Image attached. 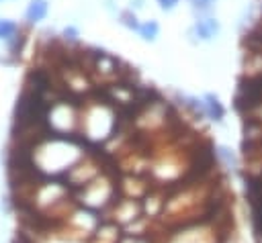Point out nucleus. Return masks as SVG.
<instances>
[{"label":"nucleus","instance_id":"39448f33","mask_svg":"<svg viewBox=\"0 0 262 243\" xmlns=\"http://www.w3.org/2000/svg\"><path fill=\"white\" fill-rule=\"evenodd\" d=\"M139 35L145 39V41H154L156 35H158V22L156 20H147L139 27Z\"/></svg>","mask_w":262,"mask_h":243},{"label":"nucleus","instance_id":"7ed1b4c3","mask_svg":"<svg viewBox=\"0 0 262 243\" xmlns=\"http://www.w3.org/2000/svg\"><path fill=\"white\" fill-rule=\"evenodd\" d=\"M196 33H199V37H203V39H211L217 31H219V25H217V20L215 18H205V20H201V22H196Z\"/></svg>","mask_w":262,"mask_h":243},{"label":"nucleus","instance_id":"1a4fd4ad","mask_svg":"<svg viewBox=\"0 0 262 243\" xmlns=\"http://www.w3.org/2000/svg\"><path fill=\"white\" fill-rule=\"evenodd\" d=\"M160 2V6L164 8V10H170V8H174L176 4H178V0H158Z\"/></svg>","mask_w":262,"mask_h":243},{"label":"nucleus","instance_id":"f03ea898","mask_svg":"<svg viewBox=\"0 0 262 243\" xmlns=\"http://www.w3.org/2000/svg\"><path fill=\"white\" fill-rule=\"evenodd\" d=\"M47 10H49L47 0H31L29 6H27V12H25L27 22H29V25H35V22L43 20V18L47 16Z\"/></svg>","mask_w":262,"mask_h":243},{"label":"nucleus","instance_id":"6e6552de","mask_svg":"<svg viewBox=\"0 0 262 243\" xmlns=\"http://www.w3.org/2000/svg\"><path fill=\"white\" fill-rule=\"evenodd\" d=\"M121 22H123V25H127L129 29H137V31H139V27H141V25L137 22V18H135V14H131L129 10H125V12H121Z\"/></svg>","mask_w":262,"mask_h":243},{"label":"nucleus","instance_id":"20e7f679","mask_svg":"<svg viewBox=\"0 0 262 243\" xmlns=\"http://www.w3.org/2000/svg\"><path fill=\"white\" fill-rule=\"evenodd\" d=\"M205 106H207V112H209V116L213 118V120H221V116H223V106L219 104V100H217V96H213V94H207L205 96Z\"/></svg>","mask_w":262,"mask_h":243},{"label":"nucleus","instance_id":"f257e3e1","mask_svg":"<svg viewBox=\"0 0 262 243\" xmlns=\"http://www.w3.org/2000/svg\"><path fill=\"white\" fill-rule=\"evenodd\" d=\"M235 102H237V106H248V108L258 106L262 102V74L252 78V80H248L242 86Z\"/></svg>","mask_w":262,"mask_h":243},{"label":"nucleus","instance_id":"423d86ee","mask_svg":"<svg viewBox=\"0 0 262 243\" xmlns=\"http://www.w3.org/2000/svg\"><path fill=\"white\" fill-rule=\"evenodd\" d=\"M16 33H18L16 22H12V20H0V39H10Z\"/></svg>","mask_w":262,"mask_h":243},{"label":"nucleus","instance_id":"9d476101","mask_svg":"<svg viewBox=\"0 0 262 243\" xmlns=\"http://www.w3.org/2000/svg\"><path fill=\"white\" fill-rule=\"evenodd\" d=\"M63 37H66V39H76V37H78V31H76L74 27H68V29L63 31Z\"/></svg>","mask_w":262,"mask_h":243},{"label":"nucleus","instance_id":"0eeeda50","mask_svg":"<svg viewBox=\"0 0 262 243\" xmlns=\"http://www.w3.org/2000/svg\"><path fill=\"white\" fill-rule=\"evenodd\" d=\"M25 41H27V37H25L23 33H16L14 37H10V43H8V49H10V53H12V55H16V53L23 49Z\"/></svg>","mask_w":262,"mask_h":243},{"label":"nucleus","instance_id":"9b49d317","mask_svg":"<svg viewBox=\"0 0 262 243\" xmlns=\"http://www.w3.org/2000/svg\"><path fill=\"white\" fill-rule=\"evenodd\" d=\"M211 2H213V0H192V4H194L196 8H209Z\"/></svg>","mask_w":262,"mask_h":243}]
</instances>
